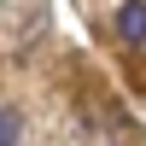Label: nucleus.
Segmentation results:
<instances>
[{"label":"nucleus","mask_w":146,"mask_h":146,"mask_svg":"<svg viewBox=\"0 0 146 146\" xmlns=\"http://www.w3.org/2000/svg\"><path fill=\"white\" fill-rule=\"evenodd\" d=\"M18 135H23V117L18 111H0V146H18Z\"/></svg>","instance_id":"nucleus-2"},{"label":"nucleus","mask_w":146,"mask_h":146,"mask_svg":"<svg viewBox=\"0 0 146 146\" xmlns=\"http://www.w3.org/2000/svg\"><path fill=\"white\" fill-rule=\"evenodd\" d=\"M117 35H123V47L146 41V0H123L117 6Z\"/></svg>","instance_id":"nucleus-1"}]
</instances>
